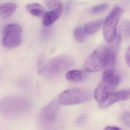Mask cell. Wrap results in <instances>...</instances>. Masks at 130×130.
I'll use <instances>...</instances> for the list:
<instances>
[{
	"instance_id": "ba28073f",
	"label": "cell",
	"mask_w": 130,
	"mask_h": 130,
	"mask_svg": "<svg viewBox=\"0 0 130 130\" xmlns=\"http://www.w3.org/2000/svg\"><path fill=\"white\" fill-rule=\"evenodd\" d=\"M90 97L91 94L88 91L73 89L62 92L59 97V101L63 105H73L87 101Z\"/></svg>"
},
{
	"instance_id": "e0dca14e",
	"label": "cell",
	"mask_w": 130,
	"mask_h": 130,
	"mask_svg": "<svg viewBox=\"0 0 130 130\" xmlns=\"http://www.w3.org/2000/svg\"><path fill=\"white\" fill-rule=\"evenodd\" d=\"M74 36L76 39L79 42H83L85 40L86 33L84 28L81 27H76L74 30Z\"/></svg>"
},
{
	"instance_id": "d6986e66",
	"label": "cell",
	"mask_w": 130,
	"mask_h": 130,
	"mask_svg": "<svg viewBox=\"0 0 130 130\" xmlns=\"http://www.w3.org/2000/svg\"><path fill=\"white\" fill-rule=\"evenodd\" d=\"M125 59L127 64L130 67V46L127 50L125 55Z\"/></svg>"
},
{
	"instance_id": "3957f363",
	"label": "cell",
	"mask_w": 130,
	"mask_h": 130,
	"mask_svg": "<svg viewBox=\"0 0 130 130\" xmlns=\"http://www.w3.org/2000/svg\"><path fill=\"white\" fill-rule=\"evenodd\" d=\"M74 64L73 59L69 56L62 55L50 60L39 70L42 76L52 78L57 76L71 67Z\"/></svg>"
},
{
	"instance_id": "2e32d148",
	"label": "cell",
	"mask_w": 130,
	"mask_h": 130,
	"mask_svg": "<svg viewBox=\"0 0 130 130\" xmlns=\"http://www.w3.org/2000/svg\"><path fill=\"white\" fill-rule=\"evenodd\" d=\"M45 4L50 10L63 8V4L61 0H46Z\"/></svg>"
},
{
	"instance_id": "ac0fdd59",
	"label": "cell",
	"mask_w": 130,
	"mask_h": 130,
	"mask_svg": "<svg viewBox=\"0 0 130 130\" xmlns=\"http://www.w3.org/2000/svg\"><path fill=\"white\" fill-rule=\"evenodd\" d=\"M108 7V5L107 4H102L94 7L92 9V11L94 13H98L105 10Z\"/></svg>"
},
{
	"instance_id": "4fadbf2b",
	"label": "cell",
	"mask_w": 130,
	"mask_h": 130,
	"mask_svg": "<svg viewBox=\"0 0 130 130\" xmlns=\"http://www.w3.org/2000/svg\"><path fill=\"white\" fill-rule=\"evenodd\" d=\"M86 77L85 73L81 70H71L66 73L65 77L68 81L78 82L83 81Z\"/></svg>"
},
{
	"instance_id": "9c48e42d",
	"label": "cell",
	"mask_w": 130,
	"mask_h": 130,
	"mask_svg": "<svg viewBox=\"0 0 130 130\" xmlns=\"http://www.w3.org/2000/svg\"><path fill=\"white\" fill-rule=\"evenodd\" d=\"M130 99V88L113 93L104 103L100 104L102 108H107L116 102Z\"/></svg>"
},
{
	"instance_id": "5b68a950",
	"label": "cell",
	"mask_w": 130,
	"mask_h": 130,
	"mask_svg": "<svg viewBox=\"0 0 130 130\" xmlns=\"http://www.w3.org/2000/svg\"><path fill=\"white\" fill-rule=\"evenodd\" d=\"M123 13V8L117 7L114 8L105 19L103 25V34L108 42H112L116 39L117 36V25Z\"/></svg>"
},
{
	"instance_id": "7a4b0ae2",
	"label": "cell",
	"mask_w": 130,
	"mask_h": 130,
	"mask_svg": "<svg viewBox=\"0 0 130 130\" xmlns=\"http://www.w3.org/2000/svg\"><path fill=\"white\" fill-rule=\"evenodd\" d=\"M31 108L29 101L23 97L11 96L4 98L1 101L2 114L7 118H15L27 113Z\"/></svg>"
},
{
	"instance_id": "52a82bcc",
	"label": "cell",
	"mask_w": 130,
	"mask_h": 130,
	"mask_svg": "<svg viewBox=\"0 0 130 130\" xmlns=\"http://www.w3.org/2000/svg\"><path fill=\"white\" fill-rule=\"evenodd\" d=\"M22 28L19 24H10L4 28L2 43L5 47L12 49L18 46L21 42Z\"/></svg>"
},
{
	"instance_id": "277c9868",
	"label": "cell",
	"mask_w": 130,
	"mask_h": 130,
	"mask_svg": "<svg viewBox=\"0 0 130 130\" xmlns=\"http://www.w3.org/2000/svg\"><path fill=\"white\" fill-rule=\"evenodd\" d=\"M102 77V80L94 92L95 98L100 104L104 103L114 93L120 82V78L113 71L104 72Z\"/></svg>"
},
{
	"instance_id": "8992f818",
	"label": "cell",
	"mask_w": 130,
	"mask_h": 130,
	"mask_svg": "<svg viewBox=\"0 0 130 130\" xmlns=\"http://www.w3.org/2000/svg\"><path fill=\"white\" fill-rule=\"evenodd\" d=\"M59 104L58 101H53L42 109L38 119L39 125L41 129H53L59 110Z\"/></svg>"
},
{
	"instance_id": "5bb4252c",
	"label": "cell",
	"mask_w": 130,
	"mask_h": 130,
	"mask_svg": "<svg viewBox=\"0 0 130 130\" xmlns=\"http://www.w3.org/2000/svg\"><path fill=\"white\" fill-rule=\"evenodd\" d=\"M26 8L31 14L35 17H40L45 13L43 7L38 3L29 4L26 5Z\"/></svg>"
},
{
	"instance_id": "6da1fadb",
	"label": "cell",
	"mask_w": 130,
	"mask_h": 130,
	"mask_svg": "<svg viewBox=\"0 0 130 130\" xmlns=\"http://www.w3.org/2000/svg\"><path fill=\"white\" fill-rule=\"evenodd\" d=\"M121 40V37L117 35L113 42L104 44L96 48L85 61L84 64L85 70L94 72L102 69H113Z\"/></svg>"
},
{
	"instance_id": "30bf717a",
	"label": "cell",
	"mask_w": 130,
	"mask_h": 130,
	"mask_svg": "<svg viewBox=\"0 0 130 130\" xmlns=\"http://www.w3.org/2000/svg\"><path fill=\"white\" fill-rule=\"evenodd\" d=\"M63 10V8H60L47 11L43 15V24L46 26H49L53 24L60 17Z\"/></svg>"
},
{
	"instance_id": "9a60e30c",
	"label": "cell",
	"mask_w": 130,
	"mask_h": 130,
	"mask_svg": "<svg viewBox=\"0 0 130 130\" xmlns=\"http://www.w3.org/2000/svg\"><path fill=\"white\" fill-rule=\"evenodd\" d=\"M121 37L125 39H130V21L127 20H124L121 22L120 27Z\"/></svg>"
},
{
	"instance_id": "ffe728a7",
	"label": "cell",
	"mask_w": 130,
	"mask_h": 130,
	"mask_svg": "<svg viewBox=\"0 0 130 130\" xmlns=\"http://www.w3.org/2000/svg\"><path fill=\"white\" fill-rule=\"evenodd\" d=\"M124 119V121L126 123L127 125H129L130 126V115H125Z\"/></svg>"
},
{
	"instance_id": "44dd1931",
	"label": "cell",
	"mask_w": 130,
	"mask_h": 130,
	"mask_svg": "<svg viewBox=\"0 0 130 130\" xmlns=\"http://www.w3.org/2000/svg\"><path fill=\"white\" fill-rule=\"evenodd\" d=\"M105 130H121L119 127L114 126H108L105 128Z\"/></svg>"
},
{
	"instance_id": "8fae6325",
	"label": "cell",
	"mask_w": 130,
	"mask_h": 130,
	"mask_svg": "<svg viewBox=\"0 0 130 130\" xmlns=\"http://www.w3.org/2000/svg\"><path fill=\"white\" fill-rule=\"evenodd\" d=\"M17 5L13 2H7L1 4L0 6V14L4 18L11 16L16 11Z\"/></svg>"
},
{
	"instance_id": "7c38bea8",
	"label": "cell",
	"mask_w": 130,
	"mask_h": 130,
	"mask_svg": "<svg viewBox=\"0 0 130 130\" xmlns=\"http://www.w3.org/2000/svg\"><path fill=\"white\" fill-rule=\"evenodd\" d=\"M105 19H101L91 21L86 24L84 27V30L86 34H94L97 32L104 25Z\"/></svg>"
}]
</instances>
